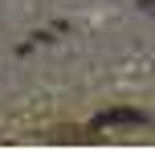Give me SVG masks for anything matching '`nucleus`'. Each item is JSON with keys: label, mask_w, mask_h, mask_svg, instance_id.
Wrapping results in <instances>:
<instances>
[{"label": "nucleus", "mask_w": 155, "mask_h": 151, "mask_svg": "<svg viewBox=\"0 0 155 151\" xmlns=\"http://www.w3.org/2000/svg\"><path fill=\"white\" fill-rule=\"evenodd\" d=\"M131 123H147L143 110H98L94 114V127H131Z\"/></svg>", "instance_id": "f257e3e1"}]
</instances>
